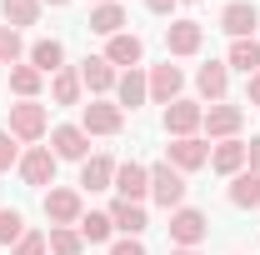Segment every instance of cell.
Instances as JSON below:
<instances>
[{
  "instance_id": "1",
  "label": "cell",
  "mask_w": 260,
  "mask_h": 255,
  "mask_svg": "<svg viewBox=\"0 0 260 255\" xmlns=\"http://www.w3.org/2000/svg\"><path fill=\"white\" fill-rule=\"evenodd\" d=\"M185 175L170 165V160H160V165H150V200L155 205H165V210H180L185 205Z\"/></svg>"
},
{
  "instance_id": "2",
  "label": "cell",
  "mask_w": 260,
  "mask_h": 255,
  "mask_svg": "<svg viewBox=\"0 0 260 255\" xmlns=\"http://www.w3.org/2000/svg\"><path fill=\"white\" fill-rule=\"evenodd\" d=\"M170 245L175 250H195L205 235H210V220H205V210H190V205H180V210H170Z\"/></svg>"
},
{
  "instance_id": "3",
  "label": "cell",
  "mask_w": 260,
  "mask_h": 255,
  "mask_svg": "<svg viewBox=\"0 0 260 255\" xmlns=\"http://www.w3.org/2000/svg\"><path fill=\"white\" fill-rule=\"evenodd\" d=\"M120 125H125V110L115 100H90L80 110V130L85 135H120Z\"/></svg>"
},
{
  "instance_id": "4",
  "label": "cell",
  "mask_w": 260,
  "mask_h": 255,
  "mask_svg": "<svg viewBox=\"0 0 260 255\" xmlns=\"http://www.w3.org/2000/svg\"><path fill=\"white\" fill-rule=\"evenodd\" d=\"M45 130H50V120H45V105H35V100H20V105H10V135H15L20 145L40 140Z\"/></svg>"
},
{
  "instance_id": "5",
  "label": "cell",
  "mask_w": 260,
  "mask_h": 255,
  "mask_svg": "<svg viewBox=\"0 0 260 255\" xmlns=\"http://www.w3.org/2000/svg\"><path fill=\"white\" fill-rule=\"evenodd\" d=\"M260 25V10L250 5V0H230L225 10H220V30L230 35V40H250Z\"/></svg>"
},
{
  "instance_id": "6",
  "label": "cell",
  "mask_w": 260,
  "mask_h": 255,
  "mask_svg": "<svg viewBox=\"0 0 260 255\" xmlns=\"http://www.w3.org/2000/svg\"><path fill=\"white\" fill-rule=\"evenodd\" d=\"M50 155L55 160H90V135L80 125H55L50 130Z\"/></svg>"
},
{
  "instance_id": "7",
  "label": "cell",
  "mask_w": 260,
  "mask_h": 255,
  "mask_svg": "<svg viewBox=\"0 0 260 255\" xmlns=\"http://www.w3.org/2000/svg\"><path fill=\"white\" fill-rule=\"evenodd\" d=\"M20 180L35 185V190L55 180V155H50V145H30V150L20 155Z\"/></svg>"
},
{
  "instance_id": "8",
  "label": "cell",
  "mask_w": 260,
  "mask_h": 255,
  "mask_svg": "<svg viewBox=\"0 0 260 255\" xmlns=\"http://www.w3.org/2000/svg\"><path fill=\"white\" fill-rule=\"evenodd\" d=\"M85 205H80V190H45V220L50 225H80Z\"/></svg>"
},
{
  "instance_id": "9",
  "label": "cell",
  "mask_w": 260,
  "mask_h": 255,
  "mask_svg": "<svg viewBox=\"0 0 260 255\" xmlns=\"http://www.w3.org/2000/svg\"><path fill=\"white\" fill-rule=\"evenodd\" d=\"M200 120H205V110H200L195 100H170V105H165V135H175V140H180V135H195Z\"/></svg>"
},
{
  "instance_id": "10",
  "label": "cell",
  "mask_w": 260,
  "mask_h": 255,
  "mask_svg": "<svg viewBox=\"0 0 260 255\" xmlns=\"http://www.w3.org/2000/svg\"><path fill=\"white\" fill-rule=\"evenodd\" d=\"M115 190H120V200L140 205V200L150 195V170H145V165H135V160L115 165Z\"/></svg>"
},
{
  "instance_id": "11",
  "label": "cell",
  "mask_w": 260,
  "mask_h": 255,
  "mask_svg": "<svg viewBox=\"0 0 260 255\" xmlns=\"http://www.w3.org/2000/svg\"><path fill=\"white\" fill-rule=\"evenodd\" d=\"M200 45H205L200 20H170V25H165V50H170V55H195Z\"/></svg>"
},
{
  "instance_id": "12",
  "label": "cell",
  "mask_w": 260,
  "mask_h": 255,
  "mask_svg": "<svg viewBox=\"0 0 260 255\" xmlns=\"http://www.w3.org/2000/svg\"><path fill=\"white\" fill-rule=\"evenodd\" d=\"M165 160L185 175V170H200L205 160H210V150H205V140H195V135H180V140H170L165 145Z\"/></svg>"
},
{
  "instance_id": "13",
  "label": "cell",
  "mask_w": 260,
  "mask_h": 255,
  "mask_svg": "<svg viewBox=\"0 0 260 255\" xmlns=\"http://www.w3.org/2000/svg\"><path fill=\"white\" fill-rule=\"evenodd\" d=\"M200 125L210 130L215 140H235V130L245 125V110H240V105H225V100H220V105H210V110H205V120H200Z\"/></svg>"
},
{
  "instance_id": "14",
  "label": "cell",
  "mask_w": 260,
  "mask_h": 255,
  "mask_svg": "<svg viewBox=\"0 0 260 255\" xmlns=\"http://www.w3.org/2000/svg\"><path fill=\"white\" fill-rule=\"evenodd\" d=\"M195 90L210 100V105H220V100H225V90H230V65H220V60L200 65V70H195Z\"/></svg>"
},
{
  "instance_id": "15",
  "label": "cell",
  "mask_w": 260,
  "mask_h": 255,
  "mask_svg": "<svg viewBox=\"0 0 260 255\" xmlns=\"http://www.w3.org/2000/svg\"><path fill=\"white\" fill-rule=\"evenodd\" d=\"M180 85H185V75H180V65H155L150 70V100L155 105H170V100H180Z\"/></svg>"
},
{
  "instance_id": "16",
  "label": "cell",
  "mask_w": 260,
  "mask_h": 255,
  "mask_svg": "<svg viewBox=\"0 0 260 255\" xmlns=\"http://www.w3.org/2000/svg\"><path fill=\"white\" fill-rule=\"evenodd\" d=\"M145 100H150V75L125 70V75L115 80V105H120V110H135V105H145Z\"/></svg>"
},
{
  "instance_id": "17",
  "label": "cell",
  "mask_w": 260,
  "mask_h": 255,
  "mask_svg": "<svg viewBox=\"0 0 260 255\" xmlns=\"http://www.w3.org/2000/svg\"><path fill=\"white\" fill-rule=\"evenodd\" d=\"M140 55H145V40H140V35H130V30L110 35V45H105V60H110V65H125V70H135Z\"/></svg>"
},
{
  "instance_id": "18",
  "label": "cell",
  "mask_w": 260,
  "mask_h": 255,
  "mask_svg": "<svg viewBox=\"0 0 260 255\" xmlns=\"http://www.w3.org/2000/svg\"><path fill=\"white\" fill-rule=\"evenodd\" d=\"M90 30L105 35V40L120 35V30H125V5H120V0H100V5H90Z\"/></svg>"
},
{
  "instance_id": "19",
  "label": "cell",
  "mask_w": 260,
  "mask_h": 255,
  "mask_svg": "<svg viewBox=\"0 0 260 255\" xmlns=\"http://www.w3.org/2000/svg\"><path fill=\"white\" fill-rule=\"evenodd\" d=\"M110 185H115V160L110 155L80 160V190H110Z\"/></svg>"
},
{
  "instance_id": "20",
  "label": "cell",
  "mask_w": 260,
  "mask_h": 255,
  "mask_svg": "<svg viewBox=\"0 0 260 255\" xmlns=\"http://www.w3.org/2000/svg\"><path fill=\"white\" fill-rule=\"evenodd\" d=\"M115 80H120V75H115V65L105 60V55H90V60L80 65V85H85V90H95V95L115 90Z\"/></svg>"
},
{
  "instance_id": "21",
  "label": "cell",
  "mask_w": 260,
  "mask_h": 255,
  "mask_svg": "<svg viewBox=\"0 0 260 255\" xmlns=\"http://www.w3.org/2000/svg\"><path fill=\"white\" fill-rule=\"evenodd\" d=\"M230 205H235V210H255V205H260V175H255V170L230 175Z\"/></svg>"
},
{
  "instance_id": "22",
  "label": "cell",
  "mask_w": 260,
  "mask_h": 255,
  "mask_svg": "<svg viewBox=\"0 0 260 255\" xmlns=\"http://www.w3.org/2000/svg\"><path fill=\"white\" fill-rule=\"evenodd\" d=\"M210 170H220V175H240V170H245V140H220V145L210 150Z\"/></svg>"
},
{
  "instance_id": "23",
  "label": "cell",
  "mask_w": 260,
  "mask_h": 255,
  "mask_svg": "<svg viewBox=\"0 0 260 255\" xmlns=\"http://www.w3.org/2000/svg\"><path fill=\"white\" fill-rule=\"evenodd\" d=\"M30 65L40 70V75L65 70V45H60V40H35V45H30Z\"/></svg>"
},
{
  "instance_id": "24",
  "label": "cell",
  "mask_w": 260,
  "mask_h": 255,
  "mask_svg": "<svg viewBox=\"0 0 260 255\" xmlns=\"http://www.w3.org/2000/svg\"><path fill=\"white\" fill-rule=\"evenodd\" d=\"M80 70H55L50 75V95H55V105H80Z\"/></svg>"
},
{
  "instance_id": "25",
  "label": "cell",
  "mask_w": 260,
  "mask_h": 255,
  "mask_svg": "<svg viewBox=\"0 0 260 255\" xmlns=\"http://www.w3.org/2000/svg\"><path fill=\"white\" fill-rule=\"evenodd\" d=\"M45 245H50V255H85V240H80L75 225H50Z\"/></svg>"
},
{
  "instance_id": "26",
  "label": "cell",
  "mask_w": 260,
  "mask_h": 255,
  "mask_svg": "<svg viewBox=\"0 0 260 255\" xmlns=\"http://www.w3.org/2000/svg\"><path fill=\"white\" fill-rule=\"evenodd\" d=\"M110 225H115V230H125V235H140V230H145V210H140V205H130V200H115V205H110Z\"/></svg>"
},
{
  "instance_id": "27",
  "label": "cell",
  "mask_w": 260,
  "mask_h": 255,
  "mask_svg": "<svg viewBox=\"0 0 260 255\" xmlns=\"http://www.w3.org/2000/svg\"><path fill=\"white\" fill-rule=\"evenodd\" d=\"M0 15H5V25H10V30L35 25V20H40V0H0Z\"/></svg>"
},
{
  "instance_id": "28",
  "label": "cell",
  "mask_w": 260,
  "mask_h": 255,
  "mask_svg": "<svg viewBox=\"0 0 260 255\" xmlns=\"http://www.w3.org/2000/svg\"><path fill=\"white\" fill-rule=\"evenodd\" d=\"M80 240H90V245H100V240H110L115 235V225H110V210H90V215H80Z\"/></svg>"
},
{
  "instance_id": "29",
  "label": "cell",
  "mask_w": 260,
  "mask_h": 255,
  "mask_svg": "<svg viewBox=\"0 0 260 255\" xmlns=\"http://www.w3.org/2000/svg\"><path fill=\"white\" fill-rule=\"evenodd\" d=\"M225 65L245 70V75H255V70H260V40H255V35H250V40H230V60Z\"/></svg>"
},
{
  "instance_id": "30",
  "label": "cell",
  "mask_w": 260,
  "mask_h": 255,
  "mask_svg": "<svg viewBox=\"0 0 260 255\" xmlns=\"http://www.w3.org/2000/svg\"><path fill=\"white\" fill-rule=\"evenodd\" d=\"M40 80H45V75H40L35 65H10V90H15L20 100H35V95H40Z\"/></svg>"
},
{
  "instance_id": "31",
  "label": "cell",
  "mask_w": 260,
  "mask_h": 255,
  "mask_svg": "<svg viewBox=\"0 0 260 255\" xmlns=\"http://www.w3.org/2000/svg\"><path fill=\"white\" fill-rule=\"evenodd\" d=\"M20 235H25V215L15 205H0V245H15Z\"/></svg>"
},
{
  "instance_id": "32",
  "label": "cell",
  "mask_w": 260,
  "mask_h": 255,
  "mask_svg": "<svg viewBox=\"0 0 260 255\" xmlns=\"http://www.w3.org/2000/svg\"><path fill=\"white\" fill-rule=\"evenodd\" d=\"M10 255H50V245H45V235H40V230H25V235L10 245Z\"/></svg>"
},
{
  "instance_id": "33",
  "label": "cell",
  "mask_w": 260,
  "mask_h": 255,
  "mask_svg": "<svg viewBox=\"0 0 260 255\" xmlns=\"http://www.w3.org/2000/svg\"><path fill=\"white\" fill-rule=\"evenodd\" d=\"M20 60V30L0 25V65H15Z\"/></svg>"
},
{
  "instance_id": "34",
  "label": "cell",
  "mask_w": 260,
  "mask_h": 255,
  "mask_svg": "<svg viewBox=\"0 0 260 255\" xmlns=\"http://www.w3.org/2000/svg\"><path fill=\"white\" fill-rule=\"evenodd\" d=\"M10 165H20V140H15L10 130H0V175H5Z\"/></svg>"
},
{
  "instance_id": "35",
  "label": "cell",
  "mask_w": 260,
  "mask_h": 255,
  "mask_svg": "<svg viewBox=\"0 0 260 255\" xmlns=\"http://www.w3.org/2000/svg\"><path fill=\"white\" fill-rule=\"evenodd\" d=\"M110 255H145V245H140L135 235H125V240H115V245H110Z\"/></svg>"
},
{
  "instance_id": "36",
  "label": "cell",
  "mask_w": 260,
  "mask_h": 255,
  "mask_svg": "<svg viewBox=\"0 0 260 255\" xmlns=\"http://www.w3.org/2000/svg\"><path fill=\"white\" fill-rule=\"evenodd\" d=\"M245 165H250V170H255V175H260V135H255V140H250V145H245Z\"/></svg>"
},
{
  "instance_id": "37",
  "label": "cell",
  "mask_w": 260,
  "mask_h": 255,
  "mask_svg": "<svg viewBox=\"0 0 260 255\" xmlns=\"http://www.w3.org/2000/svg\"><path fill=\"white\" fill-rule=\"evenodd\" d=\"M245 105H260V70L250 75V90H245Z\"/></svg>"
},
{
  "instance_id": "38",
  "label": "cell",
  "mask_w": 260,
  "mask_h": 255,
  "mask_svg": "<svg viewBox=\"0 0 260 255\" xmlns=\"http://www.w3.org/2000/svg\"><path fill=\"white\" fill-rule=\"evenodd\" d=\"M145 5H150L155 15H170V5H175V0H145Z\"/></svg>"
},
{
  "instance_id": "39",
  "label": "cell",
  "mask_w": 260,
  "mask_h": 255,
  "mask_svg": "<svg viewBox=\"0 0 260 255\" xmlns=\"http://www.w3.org/2000/svg\"><path fill=\"white\" fill-rule=\"evenodd\" d=\"M40 5H55V10H60V5H70V0H40Z\"/></svg>"
},
{
  "instance_id": "40",
  "label": "cell",
  "mask_w": 260,
  "mask_h": 255,
  "mask_svg": "<svg viewBox=\"0 0 260 255\" xmlns=\"http://www.w3.org/2000/svg\"><path fill=\"white\" fill-rule=\"evenodd\" d=\"M170 255H200V250H170Z\"/></svg>"
},
{
  "instance_id": "41",
  "label": "cell",
  "mask_w": 260,
  "mask_h": 255,
  "mask_svg": "<svg viewBox=\"0 0 260 255\" xmlns=\"http://www.w3.org/2000/svg\"><path fill=\"white\" fill-rule=\"evenodd\" d=\"M95 5H100V0H95Z\"/></svg>"
}]
</instances>
